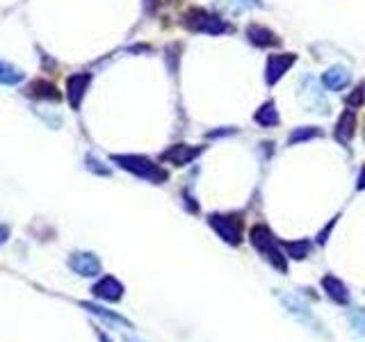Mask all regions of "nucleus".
<instances>
[{
    "instance_id": "nucleus-1",
    "label": "nucleus",
    "mask_w": 365,
    "mask_h": 342,
    "mask_svg": "<svg viewBox=\"0 0 365 342\" xmlns=\"http://www.w3.org/2000/svg\"><path fill=\"white\" fill-rule=\"evenodd\" d=\"M112 162L117 164L119 169H124L128 173L137 176V178L141 181H149V183H165L169 178V173L160 167V164H156L151 158H146V155H130V153H115L112 155Z\"/></svg>"
},
{
    "instance_id": "nucleus-2",
    "label": "nucleus",
    "mask_w": 365,
    "mask_h": 342,
    "mask_svg": "<svg viewBox=\"0 0 365 342\" xmlns=\"http://www.w3.org/2000/svg\"><path fill=\"white\" fill-rule=\"evenodd\" d=\"M251 244L256 246V251L265 258V261H270V265L274 269H279V272L286 274L288 272V261H286V253L281 251V246H279V240L272 235V231L267 226H262V224H256L251 228Z\"/></svg>"
},
{
    "instance_id": "nucleus-3",
    "label": "nucleus",
    "mask_w": 365,
    "mask_h": 342,
    "mask_svg": "<svg viewBox=\"0 0 365 342\" xmlns=\"http://www.w3.org/2000/svg\"><path fill=\"white\" fill-rule=\"evenodd\" d=\"M182 28H187L190 33L199 35H224L231 33V25L219 16L206 12L204 7H190L185 16H182Z\"/></svg>"
},
{
    "instance_id": "nucleus-4",
    "label": "nucleus",
    "mask_w": 365,
    "mask_h": 342,
    "mask_svg": "<svg viewBox=\"0 0 365 342\" xmlns=\"http://www.w3.org/2000/svg\"><path fill=\"white\" fill-rule=\"evenodd\" d=\"M299 101L308 112L329 114V110H331L327 94H324V85L311 74L301 76V80H299Z\"/></svg>"
},
{
    "instance_id": "nucleus-5",
    "label": "nucleus",
    "mask_w": 365,
    "mask_h": 342,
    "mask_svg": "<svg viewBox=\"0 0 365 342\" xmlns=\"http://www.w3.org/2000/svg\"><path fill=\"white\" fill-rule=\"evenodd\" d=\"M208 224L215 228V233L228 244L238 246L242 240V220L238 215H210Z\"/></svg>"
},
{
    "instance_id": "nucleus-6",
    "label": "nucleus",
    "mask_w": 365,
    "mask_h": 342,
    "mask_svg": "<svg viewBox=\"0 0 365 342\" xmlns=\"http://www.w3.org/2000/svg\"><path fill=\"white\" fill-rule=\"evenodd\" d=\"M297 62L295 53H274L267 57V64H265V82L267 87H274L277 82L288 74L290 67Z\"/></svg>"
},
{
    "instance_id": "nucleus-7",
    "label": "nucleus",
    "mask_w": 365,
    "mask_h": 342,
    "mask_svg": "<svg viewBox=\"0 0 365 342\" xmlns=\"http://www.w3.org/2000/svg\"><path fill=\"white\" fill-rule=\"evenodd\" d=\"M89 85H91V74H87V71H80V74L66 78V98L74 110H80V106H83Z\"/></svg>"
},
{
    "instance_id": "nucleus-8",
    "label": "nucleus",
    "mask_w": 365,
    "mask_h": 342,
    "mask_svg": "<svg viewBox=\"0 0 365 342\" xmlns=\"http://www.w3.org/2000/svg\"><path fill=\"white\" fill-rule=\"evenodd\" d=\"M201 151H204L201 147H190V144H174V147H169L167 151H162L160 160L174 164V167H185V164L195 162L199 158Z\"/></svg>"
},
{
    "instance_id": "nucleus-9",
    "label": "nucleus",
    "mask_w": 365,
    "mask_h": 342,
    "mask_svg": "<svg viewBox=\"0 0 365 342\" xmlns=\"http://www.w3.org/2000/svg\"><path fill=\"white\" fill-rule=\"evenodd\" d=\"M69 267L74 269L78 276H85V278H91V276H98L100 274V261L96 253L91 251H76L69 256Z\"/></svg>"
},
{
    "instance_id": "nucleus-10",
    "label": "nucleus",
    "mask_w": 365,
    "mask_h": 342,
    "mask_svg": "<svg viewBox=\"0 0 365 342\" xmlns=\"http://www.w3.org/2000/svg\"><path fill=\"white\" fill-rule=\"evenodd\" d=\"M281 302H283V306H286V308L290 310V315H292V317H297L299 322H306V324H311L313 329L320 331V334H322V324L318 322L315 317H313V313L308 310V306L303 304L297 295H281Z\"/></svg>"
},
{
    "instance_id": "nucleus-11",
    "label": "nucleus",
    "mask_w": 365,
    "mask_h": 342,
    "mask_svg": "<svg viewBox=\"0 0 365 342\" xmlns=\"http://www.w3.org/2000/svg\"><path fill=\"white\" fill-rule=\"evenodd\" d=\"M91 295H94L96 299H100V302L115 304V302H119L121 297H124V285H121L115 276H103L98 283H94V287H91Z\"/></svg>"
},
{
    "instance_id": "nucleus-12",
    "label": "nucleus",
    "mask_w": 365,
    "mask_h": 342,
    "mask_svg": "<svg viewBox=\"0 0 365 342\" xmlns=\"http://www.w3.org/2000/svg\"><path fill=\"white\" fill-rule=\"evenodd\" d=\"M247 39L251 41L256 48H277L281 46V39L277 33H272L267 25H260V23H251L247 25Z\"/></svg>"
},
{
    "instance_id": "nucleus-13",
    "label": "nucleus",
    "mask_w": 365,
    "mask_h": 342,
    "mask_svg": "<svg viewBox=\"0 0 365 342\" xmlns=\"http://www.w3.org/2000/svg\"><path fill=\"white\" fill-rule=\"evenodd\" d=\"M322 85L327 87L329 91H342V89H347L352 85L349 69L342 67V64H336V67L327 69V74L322 76Z\"/></svg>"
},
{
    "instance_id": "nucleus-14",
    "label": "nucleus",
    "mask_w": 365,
    "mask_h": 342,
    "mask_svg": "<svg viewBox=\"0 0 365 342\" xmlns=\"http://www.w3.org/2000/svg\"><path fill=\"white\" fill-rule=\"evenodd\" d=\"M354 130H357V114H354V110H344L336 121L333 137H336V142H340L342 147H347L354 137Z\"/></svg>"
},
{
    "instance_id": "nucleus-15",
    "label": "nucleus",
    "mask_w": 365,
    "mask_h": 342,
    "mask_svg": "<svg viewBox=\"0 0 365 342\" xmlns=\"http://www.w3.org/2000/svg\"><path fill=\"white\" fill-rule=\"evenodd\" d=\"M25 94L30 98H37V101H50V103L62 101V94H59L57 85H55V82H50V80H35V82H30V87L25 89Z\"/></svg>"
},
{
    "instance_id": "nucleus-16",
    "label": "nucleus",
    "mask_w": 365,
    "mask_h": 342,
    "mask_svg": "<svg viewBox=\"0 0 365 342\" xmlns=\"http://www.w3.org/2000/svg\"><path fill=\"white\" fill-rule=\"evenodd\" d=\"M253 121H256L260 128H274V126H279L281 117H279L277 106H274V101L262 103V106L256 110V114H253Z\"/></svg>"
},
{
    "instance_id": "nucleus-17",
    "label": "nucleus",
    "mask_w": 365,
    "mask_h": 342,
    "mask_svg": "<svg viewBox=\"0 0 365 342\" xmlns=\"http://www.w3.org/2000/svg\"><path fill=\"white\" fill-rule=\"evenodd\" d=\"M322 287H324V292H327L333 302L336 304H340V306H344V304H349V295H347V287L342 285V281L340 278H336V276H324L322 278Z\"/></svg>"
},
{
    "instance_id": "nucleus-18",
    "label": "nucleus",
    "mask_w": 365,
    "mask_h": 342,
    "mask_svg": "<svg viewBox=\"0 0 365 342\" xmlns=\"http://www.w3.org/2000/svg\"><path fill=\"white\" fill-rule=\"evenodd\" d=\"M25 80V74L18 67L9 64V62L0 59V85L5 87H16Z\"/></svg>"
},
{
    "instance_id": "nucleus-19",
    "label": "nucleus",
    "mask_w": 365,
    "mask_h": 342,
    "mask_svg": "<svg viewBox=\"0 0 365 342\" xmlns=\"http://www.w3.org/2000/svg\"><path fill=\"white\" fill-rule=\"evenodd\" d=\"M80 306H83V308H87L91 315H98V317H103L105 322L121 324V326H128V329L133 326V324L128 322L126 317H121L119 313H112V310H108V308H103V306H96V304H89V302H83V304H80Z\"/></svg>"
},
{
    "instance_id": "nucleus-20",
    "label": "nucleus",
    "mask_w": 365,
    "mask_h": 342,
    "mask_svg": "<svg viewBox=\"0 0 365 342\" xmlns=\"http://www.w3.org/2000/svg\"><path fill=\"white\" fill-rule=\"evenodd\" d=\"M322 130L315 128V126H301V128H295L290 132L288 137V144L290 147H295V144H301V142H308V139H315V137H322Z\"/></svg>"
},
{
    "instance_id": "nucleus-21",
    "label": "nucleus",
    "mask_w": 365,
    "mask_h": 342,
    "mask_svg": "<svg viewBox=\"0 0 365 342\" xmlns=\"http://www.w3.org/2000/svg\"><path fill=\"white\" fill-rule=\"evenodd\" d=\"M311 242L308 240H301V242H283V249H286V256L288 258H295V261H303L308 253H311Z\"/></svg>"
},
{
    "instance_id": "nucleus-22",
    "label": "nucleus",
    "mask_w": 365,
    "mask_h": 342,
    "mask_svg": "<svg viewBox=\"0 0 365 342\" xmlns=\"http://www.w3.org/2000/svg\"><path fill=\"white\" fill-rule=\"evenodd\" d=\"M365 106V82L357 85L352 89V94L347 96V108L349 110H357V108H363Z\"/></svg>"
},
{
    "instance_id": "nucleus-23",
    "label": "nucleus",
    "mask_w": 365,
    "mask_h": 342,
    "mask_svg": "<svg viewBox=\"0 0 365 342\" xmlns=\"http://www.w3.org/2000/svg\"><path fill=\"white\" fill-rule=\"evenodd\" d=\"M85 162H87V169L89 171L100 173V176H110V167H103V162H100L98 158H94V155H87Z\"/></svg>"
},
{
    "instance_id": "nucleus-24",
    "label": "nucleus",
    "mask_w": 365,
    "mask_h": 342,
    "mask_svg": "<svg viewBox=\"0 0 365 342\" xmlns=\"http://www.w3.org/2000/svg\"><path fill=\"white\" fill-rule=\"evenodd\" d=\"M349 319H352V324L357 326L359 331H365V310H361V308L349 310Z\"/></svg>"
},
{
    "instance_id": "nucleus-25",
    "label": "nucleus",
    "mask_w": 365,
    "mask_h": 342,
    "mask_svg": "<svg viewBox=\"0 0 365 342\" xmlns=\"http://www.w3.org/2000/svg\"><path fill=\"white\" fill-rule=\"evenodd\" d=\"M9 235H12V231H9L7 224H0V244H5L9 240Z\"/></svg>"
},
{
    "instance_id": "nucleus-26",
    "label": "nucleus",
    "mask_w": 365,
    "mask_h": 342,
    "mask_svg": "<svg viewBox=\"0 0 365 342\" xmlns=\"http://www.w3.org/2000/svg\"><path fill=\"white\" fill-rule=\"evenodd\" d=\"M233 132H236V128H226V130H217V132H208V137L212 139V137H221V135H224V137H226V135H233Z\"/></svg>"
},
{
    "instance_id": "nucleus-27",
    "label": "nucleus",
    "mask_w": 365,
    "mask_h": 342,
    "mask_svg": "<svg viewBox=\"0 0 365 342\" xmlns=\"http://www.w3.org/2000/svg\"><path fill=\"white\" fill-rule=\"evenodd\" d=\"M242 5H247V7H262L265 3H262V0H240Z\"/></svg>"
},
{
    "instance_id": "nucleus-28",
    "label": "nucleus",
    "mask_w": 365,
    "mask_h": 342,
    "mask_svg": "<svg viewBox=\"0 0 365 342\" xmlns=\"http://www.w3.org/2000/svg\"><path fill=\"white\" fill-rule=\"evenodd\" d=\"M357 190H365V164H363V169L359 173V185H357Z\"/></svg>"
},
{
    "instance_id": "nucleus-29",
    "label": "nucleus",
    "mask_w": 365,
    "mask_h": 342,
    "mask_svg": "<svg viewBox=\"0 0 365 342\" xmlns=\"http://www.w3.org/2000/svg\"><path fill=\"white\" fill-rule=\"evenodd\" d=\"M124 342H139V340H135V338H128V336H126V338H124Z\"/></svg>"
}]
</instances>
